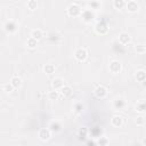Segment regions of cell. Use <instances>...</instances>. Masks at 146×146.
Returning a JSON list of instances; mask_svg holds the SVG:
<instances>
[{
	"instance_id": "1",
	"label": "cell",
	"mask_w": 146,
	"mask_h": 146,
	"mask_svg": "<svg viewBox=\"0 0 146 146\" xmlns=\"http://www.w3.org/2000/svg\"><path fill=\"white\" fill-rule=\"evenodd\" d=\"M82 13V9L81 7L78 5V3H71L67 8V14L68 16L71 17H76V16H80Z\"/></svg>"
},
{
	"instance_id": "2",
	"label": "cell",
	"mask_w": 146,
	"mask_h": 146,
	"mask_svg": "<svg viewBox=\"0 0 146 146\" xmlns=\"http://www.w3.org/2000/svg\"><path fill=\"white\" fill-rule=\"evenodd\" d=\"M74 57H75V59H78L79 62L86 60V58L88 57V51H87V49H84V48H78V49L75 50V52H74Z\"/></svg>"
},
{
	"instance_id": "3",
	"label": "cell",
	"mask_w": 146,
	"mask_h": 146,
	"mask_svg": "<svg viewBox=\"0 0 146 146\" xmlns=\"http://www.w3.org/2000/svg\"><path fill=\"white\" fill-rule=\"evenodd\" d=\"M81 18L84 22H91L95 18V13L92 11V9H83L81 13Z\"/></svg>"
},
{
	"instance_id": "4",
	"label": "cell",
	"mask_w": 146,
	"mask_h": 146,
	"mask_svg": "<svg viewBox=\"0 0 146 146\" xmlns=\"http://www.w3.org/2000/svg\"><path fill=\"white\" fill-rule=\"evenodd\" d=\"M95 31H96L98 34H105V33H107L108 26H107L106 22H104V21L98 22V23L96 24V26H95Z\"/></svg>"
},
{
	"instance_id": "5",
	"label": "cell",
	"mask_w": 146,
	"mask_h": 146,
	"mask_svg": "<svg viewBox=\"0 0 146 146\" xmlns=\"http://www.w3.org/2000/svg\"><path fill=\"white\" fill-rule=\"evenodd\" d=\"M94 94H95V96H96L97 98H104V97L107 95V89H106L105 86L99 84V86H97V87L95 88Z\"/></svg>"
},
{
	"instance_id": "6",
	"label": "cell",
	"mask_w": 146,
	"mask_h": 146,
	"mask_svg": "<svg viewBox=\"0 0 146 146\" xmlns=\"http://www.w3.org/2000/svg\"><path fill=\"white\" fill-rule=\"evenodd\" d=\"M121 68H122V65L119 60H113L110 63V71L112 73H119L121 71Z\"/></svg>"
},
{
	"instance_id": "7",
	"label": "cell",
	"mask_w": 146,
	"mask_h": 146,
	"mask_svg": "<svg viewBox=\"0 0 146 146\" xmlns=\"http://www.w3.org/2000/svg\"><path fill=\"white\" fill-rule=\"evenodd\" d=\"M38 136H39V138H40L41 140L46 141V140H48V139L50 138V136H51V132H50V130H49V129H46V128H43V129H40V131H39Z\"/></svg>"
},
{
	"instance_id": "8",
	"label": "cell",
	"mask_w": 146,
	"mask_h": 146,
	"mask_svg": "<svg viewBox=\"0 0 146 146\" xmlns=\"http://www.w3.org/2000/svg\"><path fill=\"white\" fill-rule=\"evenodd\" d=\"M130 40H131V38L127 32H121L119 34V42L121 44H128L130 42Z\"/></svg>"
},
{
	"instance_id": "9",
	"label": "cell",
	"mask_w": 146,
	"mask_h": 146,
	"mask_svg": "<svg viewBox=\"0 0 146 146\" xmlns=\"http://www.w3.org/2000/svg\"><path fill=\"white\" fill-rule=\"evenodd\" d=\"M125 7H127V10L130 11V13H136L138 10V3L135 1V0H130L125 3Z\"/></svg>"
},
{
	"instance_id": "10",
	"label": "cell",
	"mask_w": 146,
	"mask_h": 146,
	"mask_svg": "<svg viewBox=\"0 0 146 146\" xmlns=\"http://www.w3.org/2000/svg\"><path fill=\"white\" fill-rule=\"evenodd\" d=\"M16 29H17V25H16V23H15L14 21H7V22H6V24H5V30H6L8 33L15 32Z\"/></svg>"
},
{
	"instance_id": "11",
	"label": "cell",
	"mask_w": 146,
	"mask_h": 146,
	"mask_svg": "<svg viewBox=\"0 0 146 146\" xmlns=\"http://www.w3.org/2000/svg\"><path fill=\"white\" fill-rule=\"evenodd\" d=\"M111 123H112L113 127L120 128V127L122 125V123H123V119H122V116H120V115H114V116L112 117V120H111Z\"/></svg>"
},
{
	"instance_id": "12",
	"label": "cell",
	"mask_w": 146,
	"mask_h": 146,
	"mask_svg": "<svg viewBox=\"0 0 146 146\" xmlns=\"http://www.w3.org/2000/svg\"><path fill=\"white\" fill-rule=\"evenodd\" d=\"M51 86H52V88H54L55 90L62 89V88H63V86H64V81H63L60 78H56V79H54V80H52Z\"/></svg>"
},
{
	"instance_id": "13",
	"label": "cell",
	"mask_w": 146,
	"mask_h": 146,
	"mask_svg": "<svg viewBox=\"0 0 146 146\" xmlns=\"http://www.w3.org/2000/svg\"><path fill=\"white\" fill-rule=\"evenodd\" d=\"M136 111L139 113H144L146 112V100L141 99L136 104Z\"/></svg>"
},
{
	"instance_id": "14",
	"label": "cell",
	"mask_w": 146,
	"mask_h": 146,
	"mask_svg": "<svg viewBox=\"0 0 146 146\" xmlns=\"http://www.w3.org/2000/svg\"><path fill=\"white\" fill-rule=\"evenodd\" d=\"M113 105H114V107H115L116 110H122V108H124V106H125V102H124L122 98H117V99L114 100Z\"/></svg>"
},
{
	"instance_id": "15",
	"label": "cell",
	"mask_w": 146,
	"mask_h": 146,
	"mask_svg": "<svg viewBox=\"0 0 146 146\" xmlns=\"http://www.w3.org/2000/svg\"><path fill=\"white\" fill-rule=\"evenodd\" d=\"M60 92L64 97H70L72 95V88L70 86H63V88L60 89Z\"/></svg>"
},
{
	"instance_id": "16",
	"label": "cell",
	"mask_w": 146,
	"mask_h": 146,
	"mask_svg": "<svg viewBox=\"0 0 146 146\" xmlns=\"http://www.w3.org/2000/svg\"><path fill=\"white\" fill-rule=\"evenodd\" d=\"M136 79H137V81H139V82H144V81L146 80V72L143 71V70L137 71V73H136Z\"/></svg>"
},
{
	"instance_id": "17",
	"label": "cell",
	"mask_w": 146,
	"mask_h": 146,
	"mask_svg": "<svg viewBox=\"0 0 146 146\" xmlns=\"http://www.w3.org/2000/svg\"><path fill=\"white\" fill-rule=\"evenodd\" d=\"M36 44H38V40H36V39H34L33 36L29 38V39H27V41H26V46H27L29 48H31V49L35 48V47H36Z\"/></svg>"
},
{
	"instance_id": "18",
	"label": "cell",
	"mask_w": 146,
	"mask_h": 146,
	"mask_svg": "<svg viewBox=\"0 0 146 146\" xmlns=\"http://www.w3.org/2000/svg\"><path fill=\"white\" fill-rule=\"evenodd\" d=\"M10 83L14 86V88H18V87H21V84H22V79L18 78V76H13V78L10 79Z\"/></svg>"
},
{
	"instance_id": "19",
	"label": "cell",
	"mask_w": 146,
	"mask_h": 146,
	"mask_svg": "<svg viewBox=\"0 0 146 146\" xmlns=\"http://www.w3.org/2000/svg\"><path fill=\"white\" fill-rule=\"evenodd\" d=\"M31 36H33V38H34V39H36V40H40V39L43 36V33H42V31H41V30L36 29V30H33V31H32Z\"/></svg>"
},
{
	"instance_id": "20",
	"label": "cell",
	"mask_w": 146,
	"mask_h": 146,
	"mask_svg": "<svg viewBox=\"0 0 146 146\" xmlns=\"http://www.w3.org/2000/svg\"><path fill=\"white\" fill-rule=\"evenodd\" d=\"M102 135V129L99 127H94L91 129V136L95 137V138H99Z\"/></svg>"
},
{
	"instance_id": "21",
	"label": "cell",
	"mask_w": 146,
	"mask_h": 146,
	"mask_svg": "<svg viewBox=\"0 0 146 146\" xmlns=\"http://www.w3.org/2000/svg\"><path fill=\"white\" fill-rule=\"evenodd\" d=\"M43 71L47 73V74H52L55 72V66L52 64H46L43 66Z\"/></svg>"
},
{
	"instance_id": "22",
	"label": "cell",
	"mask_w": 146,
	"mask_h": 146,
	"mask_svg": "<svg viewBox=\"0 0 146 146\" xmlns=\"http://www.w3.org/2000/svg\"><path fill=\"white\" fill-rule=\"evenodd\" d=\"M113 6L115 9H122L125 6V2H124V0H114Z\"/></svg>"
},
{
	"instance_id": "23",
	"label": "cell",
	"mask_w": 146,
	"mask_h": 146,
	"mask_svg": "<svg viewBox=\"0 0 146 146\" xmlns=\"http://www.w3.org/2000/svg\"><path fill=\"white\" fill-rule=\"evenodd\" d=\"M26 6H27V8L30 10H34L38 7V2H36V0H29L27 3H26Z\"/></svg>"
},
{
	"instance_id": "24",
	"label": "cell",
	"mask_w": 146,
	"mask_h": 146,
	"mask_svg": "<svg viewBox=\"0 0 146 146\" xmlns=\"http://www.w3.org/2000/svg\"><path fill=\"white\" fill-rule=\"evenodd\" d=\"M48 97H49L50 100H56V99L58 98V91L54 89L52 91H50V92L48 94Z\"/></svg>"
},
{
	"instance_id": "25",
	"label": "cell",
	"mask_w": 146,
	"mask_h": 146,
	"mask_svg": "<svg viewBox=\"0 0 146 146\" xmlns=\"http://www.w3.org/2000/svg\"><path fill=\"white\" fill-rule=\"evenodd\" d=\"M88 136V129L86 127H82L80 130H79V137L80 138H86Z\"/></svg>"
},
{
	"instance_id": "26",
	"label": "cell",
	"mask_w": 146,
	"mask_h": 146,
	"mask_svg": "<svg viewBox=\"0 0 146 146\" xmlns=\"http://www.w3.org/2000/svg\"><path fill=\"white\" fill-rule=\"evenodd\" d=\"M50 130L51 131H59L60 130V124L58 122H52L50 124Z\"/></svg>"
},
{
	"instance_id": "27",
	"label": "cell",
	"mask_w": 146,
	"mask_h": 146,
	"mask_svg": "<svg viewBox=\"0 0 146 146\" xmlns=\"http://www.w3.org/2000/svg\"><path fill=\"white\" fill-rule=\"evenodd\" d=\"M13 90H14V86H13L10 82L3 84V91H6V92H11Z\"/></svg>"
},
{
	"instance_id": "28",
	"label": "cell",
	"mask_w": 146,
	"mask_h": 146,
	"mask_svg": "<svg viewBox=\"0 0 146 146\" xmlns=\"http://www.w3.org/2000/svg\"><path fill=\"white\" fill-rule=\"evenodd\" d=\"M82 110H83V106H82V104L81 103H76L75 105H74V112L75 113H81L82 112Z\"/></svg>"
},
{
	"instance_id": "29",
	"label": "cell",
	"mask_w": 146,
	"mask_h": 146,
	"mask_svg": "<svg viewBox=\"0 0 146 146\" xmlns=\"http://www.w3.org/2000/svg\"><path fill=\"white\" fill-rule=\"evenodd\" d=\"M97 144H98V145H107V144H108V139H107L106 137H99Z\"/></svg>"
},
{
	"instance_id": "30",
	"label": "cell",
	"mask_w": 146,
	"mask_h": 146,
	"mask_svg": "<svg viewBox=\"0 0 146 146\" xmlns=\"http://www.w3.org/2000/svg\"><path fill=\"white\" fill-rule=\"evenodd\" d=\"M136 51H137V52H139V54H144V52L146 51V48H145V46L139 44V46H137V47H136Z\"/></svg>"
},
{
	"instance_id": "31",
	"label": "cell",
	"mask_w": 146,
	"mask_h": 146,
	"mask_svg": "<svg viewBox=\"0 0 146 146\" xmlns=\"http://www.w3.org/2000/svg\"><path fill=\"white\" fill-rule=\"evenodd\" d=\"M90 7H91V9H97V8L99 7L98 0H92V1L90 2Z\"/></svg>"
},
{
	"instance_id": "32",
	"label": "cell",
	"mask_w": 146,
	"mask_h": 146,
	"mask_svg": "<svg viewBox=\"0 0 146 146\" xmlns=\"http://www.w3.org/2000/svg\"><path fill=\"white\" fill-rule=\"evenodd\" d=\"M136 123H137L138 125H141V124L144 123V117H143V116H138V117L136 119Z\"/></svg>"
},
{
	"instance_id": "33",
	"label": "cell",
	"mask_w": 146,
	"mask_h": 146,
	"mask_svg": "<svg viewBox=\"0 0 146 146\" xmlns=\"http://www.w3.org/2000/svg\"><path fill=\"white\" fill-rule=\"evenodd\" d=\"M88 145H95V144H97V143H95V141H91V140H89L88 143H87Z\"/></svg>"
},
{
	"instance_id": "34",
	"label": "cell",
	"mask_w": 146,
	"mask_h": 146,
	"mask_svg": "<svg viewBox=\"0 0 146 146\" xmlns=\"http://www.w3.org/2000/svg\"><path fill=\"white\" fill-rule=\"evenodd\" d=\"M141 144H143V145H146V138H145V139H143V141H141Z\"/></svg>"
}]
</instances>
